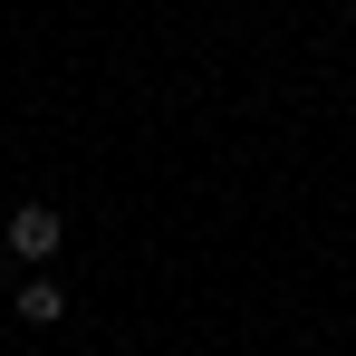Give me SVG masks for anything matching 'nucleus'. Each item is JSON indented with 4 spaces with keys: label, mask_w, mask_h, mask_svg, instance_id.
<instances>
[{
    "label": "nucleus",
    "mask_w": 356,
    "mask_h": 356,
    "mask_svg": "<svg viewBox=\"0 0 356 356\" xmlns=\"http://www.w3.org/2000/svg\"><path fill=\"white\" fill-rule=\"evenodd\" d=\"M10 308H19V327H58V318H67V289H58V280H39V270H29Z\"/></svg>",
    "instance_id": "f03ea898"
},
{
    "label": "nucleus",
    "mask_w": 356,
    "mask_h": 356,
    "mask_svg": "<svg viewBox=\"0 0 356 356\" xmlns=\"http://www.w3.org/2000/svg\"><path fill=\"white\" fill-rule=\"evenodd\" d=\"M10 260H58V241H67V222H58V202H19L10 212Z\"/></svg>",
    "instance_id": "f257e3e1"
},
{
    "label": "nucleus",
    "mask_w": 356,
    "mask_h": 356,
    "mask_svg": "<svg viewBox=\"0 0 356 356\" xmlns=\"http://www.w3.org/2000/svg\"><path fill=\"white\" fill-rule=\"evenodd\" d=\"M347 10H356V0H347Z\"/></svg>",
    "instance_id": "7ed1b4c3"
}]
</instances>
